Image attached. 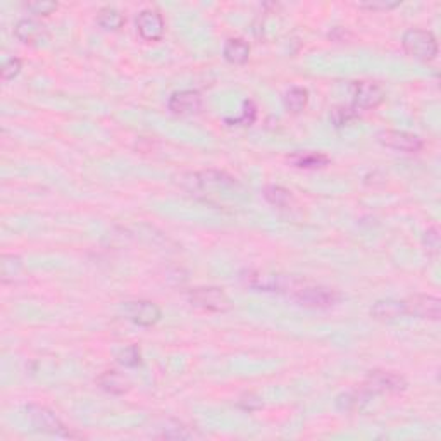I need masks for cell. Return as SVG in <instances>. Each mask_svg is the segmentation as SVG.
<instances>
[{
  "label": "cell",
  "instance_id": "20",
  "mask_svg": "<svg viewBox=\"0 0 441 441\" xmlns=\"http://www.w3.org/2000/svg\"><path fill=\"white\" fill-rule=\"evenodd\" d=\"M308 102V92L302 86H294V88H290L284 95V107H286L290 113H302V110L307 107Z\"/></svg>",
  "mask_w": 441,
  "mask_h": 441
},
{
  "label": "cell",
  "instance_id": "28",
  "mask_svg": "<svg viewBox=\"0 0 441 441\" xmlns=\"http://www.w3.org/2000/svg\"><path fill=\"white\" fill-rule=\"evenodd\" d=\"M0 73H2L4 81L14 80V78L21 73V61H19L18 57H11V59H7L6 63H4L2 71Z\"/></svg>",
  "mask_w": 441,
  "mask_h": 441
},
{
  "label": "cell",
  "instance_id": "15",
  "mask_svg": "<svg viewBox=\"0 0 441 441\" xmlns=\"http://www.w3.org/2000/svg\"><path fill=\"white\" fill-rule=\"evenodd\" d=\"M370 314L378 321H395L398 319V317L407 316L405 302L397 299L378 300V302L373 305V308H370Z\"/></svg>",
  "mask_w": 441,
  "mask_h": 441
},
{
  "label": "cell",
  "instance_id": "29",
  "mask_svg": "<svg viewBox=\"0 0 441 441\" xmlns=\"http://www.w3.org/2000/svg\"><path fill=\"white\" fill-rule=\"evenodd\" d=\"M400 6V2H388V0H373V2H362L360 7H368L373 11H388Z\"/></svg>",
  "mask_w": 441,
  "mask_h": 441
},
{
  "label": "cell",
  "instance_id": "24",
  "mask_svg": "<svg viewBox=\"0 0 441 441\" xmlns=\"http://www.w3.org/2000/svg\"><path fill=\"white\" fill-rule=\"evenodd\" d=\"M255 118H257V107L252 100H245L242 107V116L237 119H226V123L232 126H250L254 125Z\"/></svg>",
  "mask_w": 441,
  "mask_h": 441
},
{
  "label": "cell",
  "instance_id": "25",
  "mask_svg": "<svg viewBox=\"0 0 441 441\" xmlns=\"http://www.w3.org/2000/svg\"><path fill=\"white\" fill-rule=\"evenodd\" d=\"M357 116H358V110L353 105H350V107H343V105L335 107V109L331 110V114H329V118H331L333 125L338 126V128L348 125V123L352 121V119H356Z\"/></svg>",
  "mask_w": 441,
  "mask_h": 441
},
{
  "label": "cell",
  "instance_id": "23",
  "mask_svg": "<svg viewBox=\"0 0 441 441\" xmlns=\"http://www.w3.org/2000/svg\"><path fill=\"white\" fill-rule=\"evenodd\" d=\"M193 432L188 430L185 424L178 422V420H171L166 427H162V432L159 435V438L162 440H192Z\"/></svg>",
  "mask_w": 441,
  "mask_h": 441
},
{
  "label": "cell",
  "instance_id": "22",
  "mask_svg": "<svg viewBox=\"0 0 441 441\" xmlns=\"http://www.w3.org/2000/svg\"><path fill=\"white\" fill-rule=\"evenodd\" d=\"M264 199L269 202L271 205H276V207H286L291 200V192H288L283 187L269 185V187L264 188Z\"/></svg>",
  "mask_w": 441,
  "mask_h": 441
},
{
  "label": "cell",
  "instance_id": "12",
  "mask_svg": "<svg viewBox=\"0 0 441 441\" xmlns=\"http://www.w3.org/2000/svg\"><path fill=\"white\" fill-rule=\"evenodd\" d=\"M137 30L138 35L142 36L145 42H159L164 36V30H166V23H164L162 16L157 11L145 9L138 12L137 16Z\"/></svg>",
  "mask_w": 441,
  "mask_h": 441
},
{
  "label": "cell",
  "instance_id": "18",
  "mask_svg": "<svg viewBox=\"0 0 441 441\" xmlns=\"http://www.w3.org/2000/svg\"><path fill=\"white\" fill-rule=\"evenodd\" d=\"M224 59L228 63L242 66L249 61L250 57V45L242 38H229L228 42L224 43Z\"/></svg>",
  "mask_w": 441,
  "mask_h": 441
},
{
  "label": "cell",
  "instance_id": "17",
  "mask_svg": "<svg viewBox=\"0 0 441 441\" xmlns=\"http://www.w3.org/2000/svg\"><path fill=\"white\" fill-rule=\"evenodd\" d=\"M98 386L107 393L113 395H125L130 391V381L118 370H105L97 379Z\"/></svg>",
  "mask_w": 441,
  "mask_h": 441
},
{
  "label": "cell",
  "instance_id": "6",
  "mask_svg": "<svg viewBox=\"0 0 441 441\" xmlns=\"http://www.w3.org/2000/svg\"><path fill=\"white\" fill-rule=\"evenodd\" d=\"M188 300L193 307H199L202 311L209 312H228L233 307L229 296L221 288L216 286L195 288L188 294Z\"/></svg>",
  "mask_w": 441,
  "mask_h": 441
},
{
  "label": "cell",
  "instance_id": "4",
  "mask_svg": "<svg viewBox=\"0 0 441 441\" xmlns=\"http://www.w3.org/2000/svg\"><path fill=\"white\" fill-rule=\"evenodd\" d=\"M402 47L409 56L419 61H432L438 56V40L431 31L412 28L402 36Z\"/></svg>",
  "mask_w": 441,
  "mask_h": 441
},
{
  "label": "cell",
  "instance_id": "27",
  "mask_svg": "<svg viewBox=\"0 0 441 441\" xmlns=\"http://www.w3.org/2000/svg\"><path fill=\"white\" fill-rule=\"evenodd\" d=\"M28 11L35 16H48L53 11H57V2H51V0H35V2H28L26 6Z\"/></svg>",
  "mask_w": 441,
  "mask_h": 441
},
{
  "label": "cell",
  "instance_id": "2",
  "mask_svg": "<svg viewBox=\"0 0 441 441\" xmlns=\"http://www.w3.org/2000/svg\"><path fill=\"white\" fill-rule=\"evenodd\" d=\"M296 303L307 308H331L341 300V295L331 288L296 281L290 294Z\"/></svg>",
  "mask_w": 441,
  "mask_h": 441
},
{
  "label": "cell",
  "instance_id": "8",
  "mask_svg": "<svg viewBox=\"0 0 441 441\" xmlns=\"http://www.w3.org/2000/svg\"><path fill=\"white\" fill-rule=\"evenodd\" d=\"M125 316L131 323L137 326H143V328H150L155 326L162 317V311L159 308L157 303L148 302V300H133V302H125L123 305Z\"/></svg>",
  "mask_w": 441,
  "mask_h": 441
},
{
  "label": "cell",
  "instance_id": "9",
  "mask_svg": "<svg viewBox=\"0 0 441 441\" xmlns=\"http://www.w3.org/2000/svg\"><path fill=\"white\" fill-rule=\"evenodd\" d=\"M381 145L391 148L397 152H405V154H415L424 147L422 140L417 135L409 133V131L400 130H385L378 135Z\"/></svg>",
  "mask_w": 441,
  "mask_h": 441
},
{
  "label": "cell",
  "instance_id": "11",
  "mask_svg": "<svg viewBox=\"0 0 441 441\" xmlns=\"http://www.w3.org/2000/svg\"><path fill=\"white\" fill-rule=\"evenodd\" d=\"M405 302L407 316L420 317V319H431L438 321L441 316V302L438 296L432 295H412L409 299L403 300Z\"/></svg>",
  "mask_w": 441,
  "mask_h": 441
},
{
  "label": "cell",
  "instance_id": "19",
  "mask_svg": "<svg viewBox=\"0 0 441 441\" xmlns=\"http://www.w3.org/2000/svg\"><path fill=\"white\" fill-rule=\"evenodd\" d=\"M290 162L300 169H319L328 166L329 157L319 152H305V154L300 152V154L290 155Z\"/></svg>",
  "mask_w": 441,
  "mask_h": 441
},
{
  "label": "cell",
  "instance_id": "26",
  "mask_svg": "<svg viewBox=\"0 0 441 441\" xmlns=\"http://www.w3.org/2000/svg\"><path fill=\"white\" fill-rule=\"evenodd\" d=\"M140 360H142V356H140V348L137 345H128L118 353V362L125 368H137Z\"/></svg>",
  "mask_w": 441,
  "mask_h": 441
},
{
  "label": "cell",
  "instance_id": "30",
  "mask_svg": "<svg viewBox=\"0 0 441 441\" xmlns=\"http://www.w3.org/2000/svg\"><path fill=\"white\" fill-rule=\"evenodd\" d=\"M424 242H426L427 249H431L432 252H436V250H438V247H440V234H438V229H436V228L427 229L426 238H424Z\"/></svg>",
  "mask_w": 441,
  "mask_h": 441
},
{
  "label": "cell",
  "instance_id": "1",
  "mask_svg": "<svg viewBox=\"0 0 441 441\" xmlns=\"http://www.w3.org/2000/svg\"><path fill=\"white\" fill-rule=\"evenodd\" d=\"M178 183L188 193L207 202H214V197H221V193H237L240 188L234 178L219 171L187 172L180 176Z\"/></svg>",
  "mask_w": 441,
  "mask_h": 441
},
{
  "label": "cell",
  "instance_id": "13",
  "mask_svg": "<svg viewBox=\"0 0 441 441\" xmlns=\"http://www.w3.org/2000/svg\"><path fill=\"white\" fill-rule=\"evenodd\" d=\"M202 97L195 90H181L175 92L169 97L167 107L176 116H192V114L200 113L202 109Z\"/></svg>",
  "mask_w": 441,
  "mask_h": 441
},
{
  "label": "cell",
  "instance_id": "5",
  "mask_svg": "<svg viewBox=\"0 0 441 441\" xmlns=\"http://www.w3.org/2000/svg\"><path fill=\"white\" fill-rule=\"evenodd\" d=\"M242 281L254 290L273 291V294H284L290 296L299 279L288 278L283 274L266 273V271H245L242 274Z\"/></svg>",
  "mask_w": 441,
  "mask_h": 441
},
{
  "label": "cell",
  "instance_id": "3",
  "mask_svg": "<svg viewBox=\"0 0 441 441\" xmlns=\"http://www.w3.org/2000/svg\"><path fill=\"white\" fill-rule=\"evenodd\" d=\"M24 414L28 420L36 431L45 432L51 436H59V438H74V432H71L64 426V422L57 417L56 414L47 407L38 405V403H28L24 407Z\"/></svg>",
  "mask_w": 441,
  "mask_h": 441
},
{
  "label": "cell",
  "instance_id": "7",
  "mask_svg": "<svg viewBox=\"0 0 441 441\" xmlns=\"http://www.w3.org/2000/svg\"><path fill=\"white\" fill-rule=\"evenodd\" d=\"M362 388L370 397L378 393H402L407 390V381L405 378L391 370H370Z\"/></svg>",
  "mask_w": 441,
  "mask_h": 441
},
{
  "label": "cell",
  "instance_id": "14",
  "mask_svg": "<svg viewBox=\"0 0 441 441\" xmlns=\"http://www.w3.org/2000/svg\"><path fill=\"white\" fill-rule=\"evenodd\" d=\"M14 35L19 42L26 45H36L48 38L47 30H45L43 24L36 21V19L30 18H24L21 21H18L14 28Z\"/></svg>",
  "mask_w": 441,
  "mask_h": 441
},
{
  "label": "cell",
  "instance_id": "16",
  "mask_svg": "<svg viewBox=\"0 0 441 441\" xmlns=\"http://www.w3.org/2000/svg\"><path fill=\"white\" fill-rule=\"evenodd\" d=\"M2 283L4 284H16L21 283L26 278V269L24 264L18 255L4 254L2 255Z\"/></svg>",
  "mask_w": 441,
  "mask_h": 441
},
{
  "label": "cell",
  "instance_id": "21",
  "mask_svg": "<svg viewBox=\"0 0 441 441\" xmlns=\"http://www.w3.org/2000/svg\"><path fill=\"white\" fill-rule=\"evenodd\" d=\"M97 23L107 31H116L125 24V16L114 7H104V9L98 11Z\"/></svg>",
  "mask_w": 441,
  "mask_h": 441
},
{
  "label": "cell",
  "instance_id": "10",
  "mask_svg": "<svg viewBox=\"0 0 441 441\" xmlns=\"http://www.w3.org/2000/svg\"><path fill=\"white\" fill-rule=\"evenodd\" d=\"M352 97L353 107L360 113V110L374 109L385 100V92L378 83L374 81H356L352 85Z\"/></svg>",
  "mask_w": 441,
  "mask_h": 441
}]
</instances>
